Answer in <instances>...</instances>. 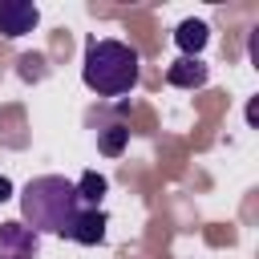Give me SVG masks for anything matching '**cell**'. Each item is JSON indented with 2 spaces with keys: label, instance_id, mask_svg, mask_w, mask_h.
I'll return each instance as SVG.
<instances>
[{
  "label": "cell",
  "instance_id": "obj_1",
  "mask_svg": "<svg viewBox=\"0 0 259 259\" xmlns=\"http://www.w3.org/2000/svg\"><path fill=\"white\" fill-rule=\"evenodd\" d=\"M20 214L24 227H32L36 235H69L73 219L81 214V198L77 186L61 174H40L20 190Z\"/></svg>",
  "mask_w": 259,
  "mask_h": 259
},
{
  "label": "cell",
  "instance_id": "obj_2",
  "mask_svg": "<svg viewBox=\"0 0 259 259\" xmlns=\"http://www.w3.org/2000/svg\"><path fill=\"white\" fill-rule=\"evenodd\" d=\"M81 77L93 93L101 97H121L138 85L142 77V61H138V49H130L125 40H89L85 49V65H81Z\"/></svg>",
  "mask_w": 259,
  "mask_h": 259
},
{
  "label": "cell",
  "instance_id": "obj_3",
  "mask_svg": "<svg viewBox=\"0 0 259 259\" xmlns=\"http://www.w3.org/2000/svg\"><path fill=\"white\" fill-rule=\"evenodd\" d=\"M40 235L24 223H0V259H36Z\"/></svg>",
  "mask_w": 259,
  "mask_h": 259
},
{
  "label": "cell",
  "instance_id": "obj_4",
  "mask_svg": "<svg viewBox=\"0 0 259 259\" xmlns=\"http://www.w3.org/2000/svg\"><path fill=\"white\" fill-rule=\"evenodd\" d=\"M36 24H40V8L32 0H0V32L8 40L32 32Z\"/></svg>",
  "mask_w": 259,
  "mask_h": 259
},
{
  "label": "cell",
  "instance_id": "obj_5",
  "mask_svg": "<svg viewBox=\"0 0 259 259\" xmlns=\"http://www.w3.org/2000/svg\"><path fill=\"white\" fill-rule=\"evenodd\" d=\"M105 210L101 206H81V214L73 219V227H69V235L65 239H73V243H81V247H97V243H105Z\"/></svg>",
  "mask_w": 259,
  "mask_h": 259
},
{
  "label": "cell",
  "instance_id": "obj_6",
  "mask_svg": "<svg viewBox=\"0 0 259 259\" xmlns=\"http://www.w3.org/2000/svg\"><path fill=\"white\" fill-rule=\"evenodd\" d=\"M206 65L198 61V57H178L170 69H166V81L174 85V89H198V85H206Z\"/></svg>",
  "mask_w": 259,
  "mask_h": 259
},
{
  "label": "cell",
  "instance_id": "obj_7",
  "mask_svg": "<svg viewBox=\"0 0 259 259\" xmlns=\"http://www.w3.org/2000/svg\"><path fill=\"white\" fill-rule=\"evenodd\" d=\"M206 40H210V28H206L202 20H194V16L174 28V45L182 49V57H198V53L206 49Z\"/></svg>",
  "mask_w": 259,
  "mask_h": 259
},
{
  "label": "cell",
  "instance_id": "obj_8",
  "mask_svg": "<svg viewBox=\"0 0 259 259\" xmlns=\"http://www.w3.org/2000/svg\"><path fill=\"white\" fill-rule=\"evenodd\" d=\"M77 198H81V206H101V198H105V190H109V182L97 174V170H85L77 182Z\"/></svg>",
  "mask_w": 259,
  "mask_h": 259
},
{
  "label": "cell",
  "instance_id": "obj_9",
  "mask_svg": "<svg viewBox=\"0 0 259 259\" xmlns=\"http://www.w3.org/2000/svg\"><path fill=\"white\" fill-rule=\"evenodd\" d=\"M125 142H130V130H125V125H105L101 138H97V150L109 154V158H117V154L125 150Z\"/></svg>",
  "mask_w": 259,
  "mask_h": 259
},
{
  "label": "cell",
  "instance_id": "obj_10",
  "mask_svg": "<svg viewBox=\"0 0 259 259\" xmlns=\"http://www.w3.org/2000/svg\"><path fill=\"white\" fill-rule=\"evenodd\" d=\"M8 198H12V182L0 174V202H8Z\"/></svg>",
  "mask_w": 259,
  "mask_h": 259
}]
</instances>
